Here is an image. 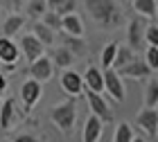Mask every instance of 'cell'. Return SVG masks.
Returning a JSON list of instances; mask_svg holds the SVG:
<instances>
[{
  "label": "cell",
  "mask_w": 158,
  "mask_h": 142,
  "mask_svg": "<svg viewBox=\"0 0 158 142\" xmlns=\"http://www.w3.org/2000/svg\"><path fill=\"white\" fill-rule=\"evenodd\" d=\"M63 47H66L68 52H73V56H81L86 52V41L77 39V36H66V34H63Z\"/></svg>",
  "instance_id": "obj_26"
},
{
  "label": "cell",
  "mask_w": 158,
  "mask_h": 142,
  "mask_svg": "<svg viewBox=\"0 0 158 142\" xmlns=\"http://www.w3.org/2000/svg\"><path fill=\"white\" fill-rule=\"evenodd\" d=\"M131 138H133L131 124L120 122V124L115 126V133H113V142H131Z\"/></svg>",
  "instance_id": "obj_27"
},
{
  "label": "cell",
  "mask_w": 158,
  "mask_h": 142,
  "mask_svg": "<svg viewBox=\"0 0 158 142\" xmlns=\"http://www.w3.org/2000/svg\"><path fill=\"white\" fill-rule=\"evenodd\" d=\"M5 90H7V79H5V75L0 72V95H5Z\"/></svg>",
  "instance_id": "obj_33"
},
{
  "label": "cell",
  "mask_w": 158,
  "mask_h": 142,
  "mask_svg": "<svg viewBox=\"0 0 158 142\" xmlns=\"http://www.w3.org/2000/svg\"><path fill=\"white\" fill-rule=\"evenodd\" d=\"M102 131H104V124L95 115H88V120L84 124V131H81V142H99Z\"/></svg>",
  "instance_id": "obj_17"
},
{
  "label": "cell",
  "mask_w": 158,
  "mask_h": 142,
  "mask_svg": "<svg viewBox=\"0 0 158 142\" xmlns=\"http://www.w3.org/2000/svg\"><path fill=\"white\" fill-rule=\"evenodd\" d=\"M81 83H84V90L102 95V93H104V77H102V70L95 68V66L86 68V72H84V77H81Z\"/></svg>",
  "instance_id": "obj_12"
},
{
  "label": "cell",
  "mask_w": 158,
  "mask_h": 142,
  "mask_svg": "<svg viewBox=\"0 0 158 142\" xmlns=\"http://www.w3.org/2000/svg\"><path fill=\"white\" fill-rule=\"evenodd\" d=\"M52 75H54V66H52V61H50V56L43 54L41 59H36V61L30 63V79L43 83V81L52 79Z\"/></svg>",
  "instance_id": "obj_10"
},
{
  "label": "cell",
  "mask_w": 158,
  "mask_h": 142,
  "mask_svg": "<svg viewBox=\"0 0 158 142\" xmlns=\"http://www.w3.org/2000/svg\"><path fill=\"white\" fill-rule=\"evenodd\" d=\"M133 5V11L138 18H145V20H156L158 16V0H131Z\"/></svg>",
  "instance_id": "obj_16"
},
{
  "label": "cell",
  "mask_w": 158,
  "mask_h": 142,
  "mask_svg": "<svg viewBox=\"0 0 158 142\" xmlns=\"http://www.w3.org/2000/svg\"><path fill=\"white\" fill-rule=\"evenodd\" d=\"M118 47H120V43H118V41H111V43H106V45L102 47V54H99V63L104 66V70L113 68V61H115Z\"/></svg>",
  "instance_id": "obj_24"
},
{
  "label": "cell",
  "mask_w": 158,
  "mask_h": 142,
  "mask_svg": "<svg viewBox=\"0 0 158 142\" xmlns=\"http://www.w3.org/2000/svg\"><path fill=\"white\" fill-rule=\"evenodd\" d=\"M86 93V99H88V108H90V115H95L99 122H113V111H111V106L109 102H106V97L104 95H97V93H88V90H84Z\"/></svg>",
  "instance_id": "obj_5"
},
{
  "label": "cell",
  "mask_w": 158,
  "mask_h": 142,
  "mask_svg": "<svg viewBox=\"0 0 158 142\" xmlns=\"http://www.w3.org/2000/svg\"><path fill=\"white\" fill-rule=\"evenodd\" d=\"M84 7L88 16L104 30L124 25V11L115 0H84Z\"/></svg>",
  "instance_id": "obj_1"
},
{
  "label": "cell",
  "mask_w": 158,
  "mask_h": 142,
  "mask_svg": "<svg viewBox=\"0 0 158 142\" xmlns=\"http://www.w3.org/2000/svg\"><path fill=\"white\" fill-rule=\"evenodd\" d=\"M102 77H104V93L109 95L113 102L120 104L122 99H124V79H122V77H120L113 68L104 70Z\"/></svg>",
  "instance_id": "obj_6"
},
{
  "label": "cell",
  "mask_w": 158,
  "mask_h": 142,
  "mask_svg": "<svg viewBox=\"0 0 158 142\" xmlns=\"http://www.w3.org/2000/svg\"><path fill=\"white\" fill-rule=\"evenodd\" d=\"M142 61L147 63V68L152 72H156L158 70V47H145V59Z\"/></svg>",
  "instance_id": "obj_30"
},
{
  "label": "cell",
  "mask_w": 158,
  "mask_h": 142,
  "mask_svg": "<svg viewBox=\"0 0 158 142\" xmlns=\"http://www.w3.org/2000/svg\"><path fill=\"white\" fill-rule=\"evenodd\" d=\"M32 34L36 36V41L43 45V47H48V45H54V39H56V34L50 30V27H45L41 23V20H34V25H32Z\"/></svg>",
  "instance_id": "obj_19"
},
{
  "label": "cell",
  "mask_w": 158,
  "mask_h": 142,
  "mask_svg": "<svg viewBox=\"0 0 158 142\" xmlns=\"http://www.w3.org/2000/svg\"><path fill=\"white\" fill-rule=\"evenodd\" d=\"M133 59H135V52H133V50L127 47V45H120V47H118V54H115V61H113V70L120 72V70L124 68V66H129Z\"/></svg>",
  "instance_id": "obj_23"
},
{
  "label": "cell",
  "mask_w": 158,
  "mask_h": 142,
  "mask_svg": "<svg viewBox=\"0 0 158 142\" xmlns=\"http://www.w3.org/2000/svg\"><path fill=\"white\" fill-rule=\"evenodd\" d=\"M122 79H135V81H147V79H152V77L156 72H152V70L147 68V63L142 61V59H133L129 66H124L118 72Z\"/></svg>",
  "instance_id": "obj_9"
},
{
  "label": "cell",
  "mask_w": 158,
  "mask_h": 142,
  "mask_svg": "<svg viewBox=\"0 0 158 142\" xmlns=\"http://www.w3.org/2000/svg\"><path fill=\"white\" fill-rule=\"evenodd\" d=\"M142 108H158V79L156 75L152 79L145 81V90H142Z\"/></svg>",
  "instance_id": "obj_18"
},
{
  "label": "cell",
  "mask_w": 158,
  "mask_h": 142,
  "mask_svg": "<svg viewBox=\"0 0 158 142\" xmlns=\"http://www.w3.org/2000/svg\"><path fill=\"white\" fill-rule=\"evenodd\" d=\"M129 2H131V0H129Z\"/></svg>",
  "instance_id": "obj_35"
},
{
  "label": "cell",
  "mask_w": 158,
  "mask_h": 142,
  "mask_svg": "<svg viewBox=\"0 0 158 142\" xmlns=\"http://www.w3.org/2000/svg\"><path fill=\"white\" fill-rule=\"evenodd\" d=\"M145 45L147 47H158V25H156V20H152L145 27Z\"/></svg>",
  "instance_id": "obj_29"
},
{
  "label": "cell",
  "mask_w": 158,
  "mask_h": 142,
  "mask_svg": "<svg viewBox=\"0 0 158 142\" xmlns=\"http://www.w3.org/2000/svg\"><path fill=\"white\" fill-rule=\"evenodd\" d=\"M61 88L63 93L70 95V99H77L79 95H84V83H81V75L75 72L73 68L68 70H61Z\"/></svg>",
  "instance_id": "obj_8"
},
{
  "label": "cell",
  "mask_w": 158,
  "mask_h": 142,
  "mask_svg": "<svg viewBox=\"0 0 158 142\" xmlns=\"http://www.w3.org/2000/svg\"><path fill=\"white\" fill-rule=\"evenodd\" d=\"M131 142H147V140L142 138V136H133V138H131Z\"/></svg>",
  "instance_id": "obj_34"
},
{
  "label": "cell",
  "mask_w": 158,
  "mask_h": 142,
  "mask_svg": "<svg viewBox=\"0 0 158 142\" xmlns=\"http://www.w3.org/2000/svg\"><path fill=\"white\" fill-rule=\"evenodd\" d=\"M45 5H48V11H54L59 16H68V14L75 11L77 0H45Z\"/></svg>",
  "instance_id": "obj_22"
},
{
  "label": "cell",
  "mask_w": 158,
  "mask_h": 142,
  "mask_svg": "<svg viewBox=\"0 0 158 142\" xmlns=\"http://www.w3.org/2000/svg\"><path fill=\"white\" fill-rule=\"evenodd\" d=\"M52 66L54 68H59V70H68L70 66L75 63V56H73V52H68L66 47H56L54 52H52Z\"/></svg>",
  "instance_id": "obj_21"
},
{
  "label": "cell",
  "mask_w": 158,
  "mask_h": 142,
  "mask_svg": "<svg viewBox=\"0 0 158 142\" xmlns=\"http://www.w3.org/2000/svg\"><path fill=\"white\" fill-rule=\"evenodd\" d=\"M18 50L25 54V59L30 61V63L36 61V59H41V56L45 54V47H43L39 41H36V36H34V34H23V36H20Z\"/></svg>",
  "instance_id": "obj_11"
},
{
  "label": "cell",
  "mask_w": 158,
  "mask_h": 142,
  "mask_svg": "<svg viewBox=\"0 0 158 142\" xmlns=\"http://www.w3.org/2000/svg\"><path fill=\"white\" fill-rule=\"evenodd\" d=\"M11 142H43V140L36 136H30V133H20V136H14Z\"/></svg>",
  "instance_id": "obj_31"
},
{
  "label": "cell",
  "mask_w": 158,
  "mask_h": 142,
  "mask_svg": "<svg viewBox=\"0 0 158 142\" xmlns=\"http://www.w3.org/2000/svg\"><path fill=\"white\" fill-rule=\"evenodd\" d=\"M18 56H20V50H18V45L14 43L11 39H0V63H5L7 66V70H14L16 66L14 63L18 61Z\"/></svg>",
  "instance_id": "obj_13"
},
{
  "label": "cell",
  "mask_w": 158,
  "mask_h": 142,
  "mask_svg": "<svg viewBox=\"0 0 158 142\" xmlns=\"http://www.w3.org/2000/svg\"><path fill=\"white\" fill-rule=\"evenodd\" d=\"M18 120V113H16V99L7 97L2 106H0V131H9L14 122Z\"/></svg>",
  "instance_id": "obj_15"
},
{
  "label": "cell",
  "mask_w": 158,
  "mask_h": 142,
  "mask_svg": "<svg viewBox=\"0 0 158 142\" xmlns=\"http://www.w3.org/2000/svg\"><path fill=\"white\" fill-rule=\"evenodd\" d=\"M50 120L63 136H70L77 124V102L75 99H66V102L52 106L50 108Z\"/></svg>",
  "instance_id": "obj_2"
},
{
  "label": "cell",
  "mask_w": 158,
  "mask_h": 142,
  "mask_svg": "<svg viewBox=\"0 0 158 142\" xmlns=\"http://www.w3.org/2000/svg\"><path fill=\"white\" fill-rule=\"evenodd\" d=\"M23 25H25V16H20V14H11V16L2 23V36L5 39L16 36L18 30H23Z\"/></svg>",
  "instance_id": "obj_20"
},
{
  "label": "cell",
  "mask_w": 158,
  "mask_h": 142,
  "mask_svg": "<svg viewBox=\"0 0 158 142\" xmlns=\"http://www.w3.org/2000/svg\"><path fill=\"white\" fill-rule=\"evenodd\" d=\"M145 27H147V20L145 18H131L127 25V47H131L133 52H145Z\"/></svg>",
  "instance_id": "obj_3"
},
{
  "label": "cell",
  "mask_w": 158,
  "mask_h": 142,
  "mask_svg": "<svg viewBox=\"0 0 158 142\" xmlns=\"http://www.w3.org/2000/svg\"><path fill=\"white\" fill-rule=\"evenodd\" d=\"M61 32L66 36H77V39H84V20L77 11L68 14V16H61Z\"/></svg>",
  "instance_id": "obj_14"
},
{
  "label": "cell",
  "mask_w": 158,
  "mask_h": 142,
  "mask_svg": "<svg viewBox=\"0 0 158 142\" xmlns=\"http://www.w3.org/2000/svg\"><path fill=\"white\" fill-rule=\"evenodd\" d=\"M41 23L45 25V27H50L54 34L61 32V16H59V14H54V11H45L41 16Z\"/></svg>",
  "instance_id": "obj_28"
},
{
  "label": "cell",
  "mask_w": 158,
  "mask_h": 142,
  "mask_svg": "<svg viewBox=\"0 0 158 142\" xmlns=\"http://www.w3.org/2000/svg\"><path fill=\"white\" fill-rule=\"evenodd\" d=\"M41 97H43V83L34 81V79H25L23 86H20V102H23V106H25L27 113L39 104Z\"/></svg>",
  "instance_id": "obj_7"
},
{
  "label": "cell",
  "mask_w": 158,
  "mask_h": 142,
  "mask_svg": "<svg viewBox=\"0 0 158 142\" xmlns=\"http://www.w3.org/2000/svg\"><path fill=\"white\" fill-rule=\"evenodd\" d=\"M133 122L147 136V142L156 140V133H158V108H140Z\"/></svg>",
  "instance_id": "obj_4"
},
{
  "label": "cell",
  "mask_w": 158,
  "mask_h": 142,
  "mask_svg": "<svg viewBox=\"0 0 158 142\" xmlns=\"http://www.w3.org/2000/svg\"><path fill=\"white\" fill-rule=\"evenodd\" d=\"M7 9H11V11H20L23 9V5H25V0H2Z\"/></svg>",
  "instance_id": "obj_32"
},
{
  "label": "cell",
  "mask_w": 158,
  "mask_h": 142,
  "mask_svg": "<svg viewBox=\"0 0 158 142\" xmlns=\"http://www.w3.org/2000/svg\"><path fill=\"white\" fill-rule=\"evenodd\" d=\"M23 7H25V14H27V16H30L32 20H41V16L48 11L45 0H27Z\"/></svg>",
  "instance_id": "obj_25"
}]
</instances>
